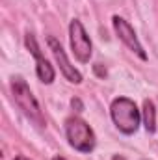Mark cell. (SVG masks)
I'll use <instances>...</instances> for the list:
<instances>
[{"label": "cell", "mask_w": 158, "mask_h": 160, "mask_svg": "<svg viewBox=\"0 0 158 160\" xmlns=\"http://www.w3.org/2000/svg\"><path fill=\"white\" fill-rule=\"evenodd\" d=\"M48 47H50V50H52V54L56 58V63L60 65V71L63 73V77L69 82H73V84H80L82 82V75H80V71L75 69V65H71V62L67 60V54H65L63 47L58 43V39L50 36L48 38Z\"/></svg>", "instance_id": "obj_6"}, {"label": "cell", "mask_w": 158, "mask_h": 160, "mask_svg": "<svg viewBox=\"0 0 158 160\" xmlns=\"http://www.w3.org/2000/svg\"><path fill=\"white\" fill-rule=\"evenodd\" d=\"M15 160H30V158H26V157H22V155H19V157H15Z\"/></svg>", "instance_id": "obj_9"}, {"label": "cell", "mask_w": 158, "mask_h": 160, "mask_svg": "<svg viewBox=\"0 0 158 160\" xmlns=\"http://www.w3.org/2000/svg\"><path fill=\"white\" fill-rule=\"evenodd\" d=\"M11 91H13V99L15 102L19 104V108L30 118V119L37 121L39 125H43V114H41V108H39V102L37 99L34 97V93L30 91L28 84L21 77H15L13 82H11Z\"/></svg>", "instance_id": "obj_3"}, {"label": "cell", "mask_w": 158, "mask_h": 160, "mask_svg": "<svg viewBox=\"0 0 158 160\" xmlns=\"http://www.w3.org/2000/svg\"><path fill=\"white\" fill-rule=\"evenodd\" d=\"M69 39H71V48H73L75 58H77L78 62H82V63L89 62L91 50H93L91 39H89L86 28L82 26V22L77 21V19L71 21V26H69Z\"/></svg>", "instance_id": "obj_4"}, {"label": "cell", "mask_w": 158, "mask_h": 160, "mask_svg": "<svg viewBox=\"0 0 158 160\" xmlns=\"http://www.w3.org/2000/svg\"><path fill=\"white\" fill-rule=\"evenodd\" d=\"M143 123L149 132L156 130V110H155L153 101H149V99L143 102Z\"/></svg>", "instance_id": "obj_8"}, {"label": "cell", "mask_w": 158, "mask_h": 160, "mask_svg": "<svg viewBox=\"0 0 158 160\" xmlns=\"http://www.w3.org/2000/svg\"><path fill=\"white\" fill-rule=\"evenodd\" d=\"M112 119L116 123L119 130L123 134H134L140 127V119H141V114L136 106L134 101H130L128 97H119L112 102Z\"/></svg>", "instance_id": "obj_1"}, {"label": "cell", "mask_w": 158, "mask_h": 160, "mask_svg": "<svg viewBox=\"0 0 158 160\" xmlns=\"http://www.w3.org/2000/svg\"><path fill=\"white\" fill-rule=\"evenodd\" d=\"M52 160H65V158H63V157H54Z\"/></svg>", "instance_id": "obj_10"}, {"label": "cell", "mask_w": 158, "mask_h": 160, "mask_svg": "<svg viewBox=\"0 0 158 160\" xmlns=\"http://www.w3.org/2000/svg\"><path fill=\"white\" fill-rule=\"evenodd\" d=\"M114 30H116V34H117V38L132 52H136L141 60H147V54H145V50H143V47H141V43L138 41V38H136V32H134V28L123 19V17H114Z\"/></svg>", "instance_id": "obj_5"}, {"label": "cell", "mask_w": 158, "mask_h": 160, "mask_svg": "<svg viewBox=\"0 0 158 160\" xmlns=\"http://www.w3.org/2000/svg\"><path fill=\"white\" fill-rule=\"evenodd\" d=\"M26 47H28V50L36 58V63H37L36 65V73H37L39 80L45 82V84H50L54 80V69L48 63V60L41 54V48H39V45H37V41H36V38H34V34H28L26 36Z\"/></svg>", "instance_id": "obj_7"}, {"label": "cell", "mask_w": 158, "mask_h": 160, "mask_svg": "<svg viewBox=\"0 0 158 160\" xmlns=\"http://www.w3.org/2000/svg\"><path fill=\"white\" fill-rule=\"evenodd\" d=\"M65 134L71 143L80 153H91L95 147V134L91 127L80 118H69L65 121Z\"/></svg>", "instance_id": "obj_2"}]
</instances>
